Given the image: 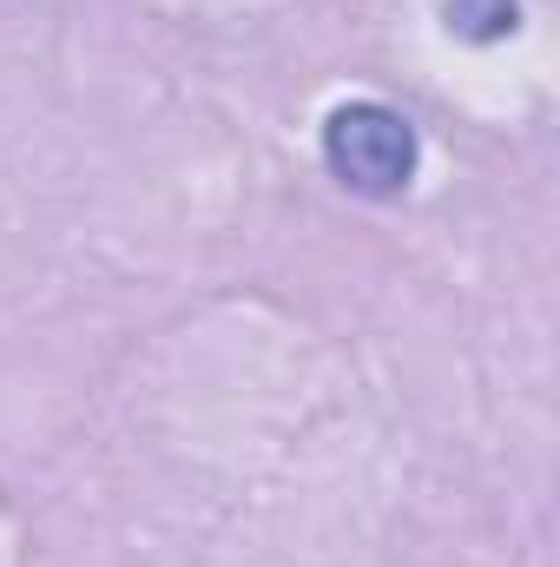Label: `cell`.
I'll use <instances>...</instances> for the list:
<instances>
[{"label": "cell", "mask_w": 560, "mask_h": 567, "mask_svg": "<svg viewBox=\"0 0 560 567\" xmlns=\"http://www.w3.org/2000/svg\"><path fill=\"white\" fill-rule=\"evenodd\" d=\"M323 165H330L350 192H363V198H396V192H409V178H416L422 140L396 106H383V100H350V106H336V113L323 120Z\"/></svg>", "instance_id": "cell-1"}, {"label": "cell", "mask_w": 560, "mask_h": 567, "mask_svg": "<svg viewBox=\"0 0 560 567\" xmlns=\"http://www.w3.org/2000/svg\"><path fill=\"white\" fill-rule=\"evenodd\" d=\"M442 20H448V33L488 47V40H508L521 27V0H448Z\"/></svg>", "instance_id": "cell-2"}]
</instances>
